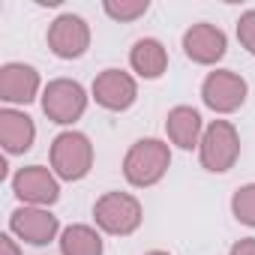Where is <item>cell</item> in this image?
Wrapping results in <instances>:
<instances>
[{"label": "cell", "instance_id": "6da1fadb", "mask_svg": "<svg viewBox=\"0 0 255 255\" xmlns=\"http://www.w3.org/2000/svg\"><path fill=\"white\" fill-rule=\"evenodd\" d=\"M171 168V147L159 138H138L123 156V177L135 189L156 186Z\"/></svg>", "mask_w": 255, "mask_h": 255}, {"label": "cell", "instance_id": "7a4b0ae2", "mask_svg": "<svg viewBox=\"0 0 255 255\" xmlns=\"http://www.w3.org/2000/svg\"><path fill=\"white\" fill-rule=\"evenodd\" d=\"M93 219H96V228L111 237H129L141 228L144 210H141V201L129 192H105L93 204Z\"/></svg>", "mask_w": 255, "mask_h": 255}, {"label": "cell", "instance_id": "3957f363", "mask_svg": "<svg viewBox=\"0 0 255 255\" xmlns=\"http://www.w3.org/2000/svg\"><path fill=\"white\" fill-rule=\"evenodd\" d=\"M51 171L60 180H84L93 168V144L84 132L78 129H63L51 141Z\"/></svg>", "mask_w": 255, "mask_h": 255}, {"label": "cell", "instance_id": "277c9868", "mask_svg": "<svg viewBox=\"0 0 255 255\" xmlns=\"http://www.w3.org/2000/svg\"><path fill=\"white\" fill-rule=\"evenodd\" d=\"M237 156H240V135L231 120H213L210 126H204V135L198 144V159L204 171L225 174L234 168Z\"/></svg>", "mask_w": 255, "mask_h": 255}, {"label": "cell", "instance_id": "5b68a950", "mask_svg": "<svg viewBox=\"0 0 255 255\" xmlns=\"http://www.w3.org/2000/svg\"><path fill=\"white\" fill-rule=\"evenodd\" d=\"M87 102H90L87 90L72 78H54L42 90V111L57 126H72L75 120H81Z\"/></svg>", "mask_w": 255, "mask_h": 255}, {"label": "cell", "instance_id": "8992f818", "mask_svg": "<svg viewBox=\"0 0 255 255\" xmlns=\"http://www.w3.org/2000/svg\"><path fill=\"white\" fill-rule=\"evenodd\" d=\"M45 39H48V48H51L54 57H60V60H78L90 48V24L81 15L63 12V15H57L48 24Z\"/></svg>", "mask_w": 255, "mask_h": 255}, {"label": "cell", "instance_id": "52a82bcc", "mask_svg": "<svg viewBox=\"0 0 255 255\" xmlns=\"http://www.w3.org/2000/svg\"><path fill=\"white\" fill-rule=\"evenodd\" d=\"M246 93H249V87H246L243 75H237V72H231V69H213V72H207V78L201 81V99H204V105H207L210 111H216V114H231V111H237V108L246 102Z\"/></svg>", "mask_w": 255, "mask_h": 255}, {"label": "cell", "instance_id": "ba28073f", "mask_svg": "<svg viewBox=\"0 0 255 255\" xmlns=\"http://www.w3.org/2000/svg\"><path fill=\"white\" fill-rule=\"evenodd\" d=\"M60 177L45 165H27L12 174V192L30 207H51L60 198Z\"/></svg>", "mask_w": 255, "mask_h": 255}, {"label": "cell", "instance_id": "9c48e42d", "mask_svg": "<svg viewBox=\"0 0 255 255\" xmlns=\"http://www.w3.org/2000/svg\"><path fill=\"white\" fill-rule=\"evenodd\" d=\"M9 234L30 246H48L60 234V219L48 207H30L21 204L9 213Z\"/></svg>", "mask_w": 255, "mask_h": 255}, {"label": "cell", "instance_id": "30bf717a", "mask_svg": "<svg viewBox=\"0 0 255 255\" xmlns=\"http://www.w3.org/2000/svg\"><path fill=\"white\" fill-rule=\"evenodd\" d=\"M90 96L105 111H126V108H132L135 99H138V81L126 69H102L93 78Z\"/></svg>", "mask_w": 255, "mask_h": 255}, {"label": "cell", "instance_id": "8fae6325", "mask_svg": "<svg viewBox=\"0 0 255 255\" xmlns=\"http://www.w3.org/2000/svg\"><path fill=\"white\" fill-rule=\"evenodd\" d=\"M183 51L192 63L198 66H213L225 57L228 51V36L216 27V24H207V21H198L192 24L186 33H183Z\"/></svg>", "mask_w": 255, "mask_h": 255}, {"label": "cell", "instance_id": "7c38bea8", "mask_svg": "<svg viewBox=\"0 0 255 255\" xmlns=\"http://www.w3.org/2000/svg\"><path fill=\"white\" fill-rule=\"evenodd\" d=\"M42 78L30 63H3L0 66V99L6 105H27L39 96Z\"/></svg>", "mask_w": 255, "mask_h": 255}, {"label": "cell", "instance_id": "4fadbf2b", "mask_svg": "<svg viewBox=\"0 0 255 255\" xmlns=\"http://www.w3.org/2000/svg\"><path fill=\"white\" fill-rule=\"evenodd\" d=\"M36 141V123L18 108H0V144L9 156H21Z\"/></svg>", "mask_w": 255, "mask_h": 255}, {"label": "cell", "instance_id": "5bb4252c", "mask_svg": "<svg viewBox=\"0 0 255 255\" xmlns=\"http://www.w3.org/2000/svg\"><path fill=\"white\" fill-rule=\"evenodd\" d=\"M165 132H168V141L180 150H192L201 144V135H204V120L201 114L192 108V105H174L165 117Z\"/></svg>", "mask_w": 255, "mask_h": 255}, {"label": "cell", "instance_id": "9a60e30c", "mask_svg": "<svg viewBox=\"0 0 255 255\" xmlns=\"http://www.w3.org/2000/svg\"><path fill=\"white\" fill-rule=\"evenodd\" d=\"M129 66H132V72H135L138 78L156 81V78H162L165 69H168V51H165V45H162L159 39L144 36V39H138V42L132 45V51H129Z\"/></svg>", "mask_w": 255, "mask_h": 255}, {"label": "cell", "instance_id": "2e32d148", "mask_svg": "<svg viewBox=\"0 0 255 255\" xmlns=\"http://www.w3.org/2000/svg\"><path fill=\"white\" fill-rule=\"evenodd\" d=\"M102 234L93 225L72 222L60 231V255H102Z\"/></svg>", "mask_w": 255, "mask_h": 255}, {"label": "cell", "instance_id": "e0dca14e", "mask_svg": "<svg viewBox=\"0 0 255 255\" xmlns=\"http://www.w3.org/2000/svg\"><path fill=\"white\" fill-rule=\"evenodd\" d=\"M102 9H105L108 18H114L120 24H129V21L141 18L150 9V3H147V0H105Z\"/></svg>", "mask_w": 255, "mask_h": 255}, {"label": "cell", "instance_id": "ac0fdd59", "mask_svg": "<svg viewBox=\"0 0 255 255\" xmlns=\"http://www.w3.org/2000/svg\"><path fill=\"white\" fill-rule=\"evenodd\" d=\"M231 213L240 225L255 228V183H246L231 195Z\"/></svg>", "mask_w": 255, "mask_h": 255}, {"label": "cell", "instance_id": "d6986e66", "mask_svg": "<svg viewBox=\"0 0 255 255\" xmlns=\"http://www.w3.org/2000/svg\"><path fill=\"white\" fill-rule=\"evenodd\" d=\"M237 39H240V45L255 57V9H246V12L237 18Z\"/></svg>", "mask_w": 255, "mask_h": 255}, {"label": "cell", "instance_id": "ffe728a7", "mask_svg": "<svg viewBox=\"0 0 255 255\" xmlns=\"http://www.w3.org/2000/svg\"><path fill=\"white\" fill-rule=\"evenodd\" d=\"M0 255H21V246L15 240V234H0Z\"/></svg>", "mask_w": 255, "mask_h": 255}, {"label": "cell", "instance_id": "44dd1931", "mask_svg": "<svg viewBox=\"0 0 255 255\" xmlns=\"http://www.w3.org/2000/svg\"><path fill=\"white\" fill-rule=\"evenodd\" d=\"M228 255H255V237H240V240L228 249Z\"/></svg>", "mask_w": 255, "mask_h": 255}, {"label": "cell", "instance_id": "7402d4cb", "mask_svg": "<svg viewBox=\"0 0 255 255\" xmlns=\"http://www.w3.org/2000/svg\"><path fill=\"white\" fill-rule=\"evenodd\" d=\"M144 255H171V252H165V249H150V252H144Z\"/></svg>", "mask_w": 255, "mask_h": 255}]
</instances>
